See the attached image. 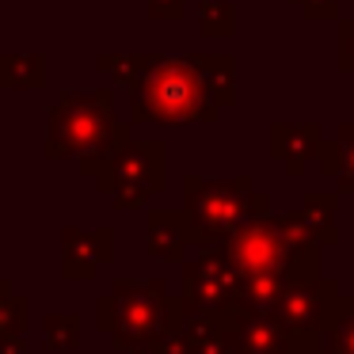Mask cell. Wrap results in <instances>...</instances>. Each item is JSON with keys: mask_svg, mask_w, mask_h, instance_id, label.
<instances>
[{"mask_svg": "<svg viewBox=\"0 0 354 354\" xmlns=\"http://www.w3.org/2000/svg\"><path fill=\"white\" fill-rule=\"evenodd\" d=\"M232 103H236L232 54H145V73L130 88V126H214Z\"/></svg>", "mask_w": 354, "mask_h": 354, "instance_id": "cell-1", "label": "cell"}, {"mask_svg": "<svg viewBox=\"0 0 354 354\" xmlns=\"http://www.w3.org/2000/svg\"><path fill=\"white\" fill-rule=\"evenodd\" d=\"M225 252L236 263L244 282L293 286L301 278H320L324 244L316 240L301 209H286V214H267L252 221L240 236L225 244Z\"/></svg>", "mask_w": 354, "mask_h": 354, "instance_id": "cell-2", "label": "cell"}, {"mask_svg": "<svg viewBox=\"0 0 354 354\" xmlns=\"http://www.w3.org/2000/svg\"><path fill=\"white\" fill-rule=\"evenodd\" d=\"M77 171L92 179L115 209H138L168 187V145L156 138H133V126L118 122L107 145L80 156Z\"/></svg>", "mask_w": 354, "mask_h": 354, "instance_id": "cell-3", "label": "cell"}, {"mask_svg": "<svg viewBox=\"0 0 354 354\" xmlns=\"http://www.w3.org/2000/svg\"><path fill=\"white\" fill-rule=\"evenodd\" d=\"M187 305L171 293L160 278H118L100 301H95V328L111 335L118 351H141L145 343L164 335H179L187 328Z\"/></svg>", "mask_w": 354, "mask_h": 354, "instance_id": "cell-4", "label": "cell"}, {"mask_svg": "<svg viewBox=\"0 0 354 354\" xmlns=\"http://www.w3.org/2000/svg\"><path fill=\"white\" fill-rule=\"evenodd\" d=\"M183 214L191 221L198 248H225L252 221L270 214V198L263 191H255L252 176H232V179L187 176L183 179Z\"/></svg>", "mask_w": 354, "mask_h": 354, "instance_id": "cell-5", "label": "cell"}, {"mask_svg": "<svg viewBox=\"0 0 354 354\" xmlns=\"http://www.w3.org/2000/svg\"><path fill=\"white\" fill-rule=\"evenodd\" d=\"M115 92L95 88V92H65L50 107V130H46V160H69L88 156L115 133Z\"/></svg>", "mask_w": 354, "mask_h": 354, "instance_id": "cell-6", "label": "cell"}, {"mask_svg": "<svg viewBox=\"0 0 354 354\" xmlns=\"http://www.w3.org/2000/svg\"><path fill=\"white\" fill-rule=\"evenodd\" d=\"M240 278L236 263L229 259L225 248H202L194 259L183 263V282H179V297L187 305L191 320H221L225 313L240 305Z\"/></svg>", "mask_w": 354, "mask_h": 354, "instance_id": "cell-7", "label": "cell"}, {"mask_svg": "<svg viewBox=\"0 0 354 354\" xmlns=\"http://www.w3.org/2000/svg\"><path fill=\"white\" fill-rule=\"evenodd\" d=\"M343 297L346 293L339 290L331 278H301V282H293L290 290L274 301V313L286 320V328H290L293 335L316 343V339L335 324Z\"/></svg>", "mask_w": 354, "mask_h": 354, "instance_id": "cell-8", "label": "cell"}, {"mask_svg": "<svg viewBox=\"0 0 354 354\" xmlns=\"http://www.w3.org/2000/svg\"><path fill=\"white\" fill-rule=\"evenodd\" d=\"M221 328L232 354H297L301 346L313 343V339L293 335L274 308L236 305L232 313L221 316Z\"/></svg>", "mask_w": 354, "mask_h": 354, "instance_id": "cell-9", "label": "cell"}, {"mask_svg": "<svg viewBox=\"0 0 354 354\" xmlns=\"http://www.w3.org/2000/svg\"><path fill=\"white\" fill-rule=\"evenodd\" d=\"M115 259V229H62V278L65 282H92Z\"/></svg>", "mask_w": 354, "mask_h": 354, "instance_id": "cell-10", "label": "cell"}, {"mask_svg": "<svg viewBox=\"0 0 354 354\" xmlns=\"http://www.w3.org/2000/svg\"><path fill=\"white\" fill-rule=\"evenodd\" d=\"M267 149L274 160L286 164V171L293 179H301L308 171V160L320 156L324 130H320V122H270Z\"/></svg>", "mask_w": 354, "mask_h": 354, "instance_id": "cell-11", "label": "cell"}, {"mask_svg": "<svg viewBox=\"0 0 354 354\" xmlns=\"http://www.w3.org/2000/svg\"><path fill=\"white\" fill-rule=\"evenodd\" d=\"M149 255L164 263H187V252L194 248V232L183 209H149Z\"/></svg>", "mask_w": 354, "mask_h": 354, "instance_id": "cell-12", "label": "cell"}, {"mask_svg": "<svg viewBox=\"0 0 354 354\" xmlns=\"http://www.w3.org/2000/svg\"><path fill=\"white\" fill-rule=\"evenodd\" d=\"M316 168H320V176L335 179V187L343 194H354V122H343L335 130V138L324 141Z\"/></svg>", "mask_w": 354, "mask_h": 354, "instance_id": "cell-13", "label": "cell"}, {"mask_svg": "<svg viewBox=\"0 0 354 354\" xmlns=\"http://www.w3.org/2000/svg\"><path fill=\"white\" fill-rule=\"evenodd\" d=\"M27 88L39 92L46 88V57L42 54H0V92Z\"/></svg>", "mask_w": 354, "mask_h": 354, "instance_id": "cell-14", "label": "cell"}, {"mask_svg": "<svg viewBox=\"0 0 354 354\" xmlns=\"http://www.w3.org/2000/svg\"><path fill=\"white\" fill-rule=\"evenodd\" d=\"M301 214H305V221L313 225L316 240H320L324 248L339 244V225H335V214H339V194L335 191H308L305 198H301Z\"/></svg>", "mask_w": 354, "mask_h": 354, "instance_id": "cell-15", "label": "cell"}, {"mask_svg": "<svg viewBox=\"0 0 354 354\" xmlns=\"http://www.w3.org/2000/svg\"><path fill=\"white\" fill-rule=\"evenodd\" d=\"M187 354H232L229 351V339H225L221 320H187V328L179 331Z\"/></svg>", "mask_w": 354, "mask_h": 354, "instance_id": "cell-16", "label": "cell"}, {"mask_svg": "<svg viewBox=\"0 0 354 354\" xmlns=\"http://www.w3.org/2000/svg\"><path fill=\"white\" fill-rule=\"evenodd\" d=\"M316 354H354V293H346L335 324L316 339Z\"/></svg>", "mask_w": 354, "mask_h": 354, "instance_id": "cell-17", "label": "cell"}, {"mask_svg": "<svg viewBox=\"0 0 354 354\" xmlns=\"http://www.w3.org/2000/svg\"><path fill=\"white\" fill-rule=\"evenodd\" d=\"M198 35L202 39H232L236 35V4L232 0H202Z\"/></svg>", "mask_w": 354, "mask_h": 354, "instance_id": "cell-18", "label": "cell"}, {"mask_svg": "<svg viewBox=\"0 0 354 354\" xmlns=\"http://www.w3.org/2000/svg\"><path fill=\"white\" fill-rule=\"evenodd\" d=\"M27 324H31V301L0 278V335H12V331L27 335Z\"/></svg>", "mask_w": 354, "mask_h": 354, "instance_id": "cell-19", "label": "cell"}, {"mask_svg": "<svg viewBox=\"0 0 354 354\" xmlns=\"http://www.w3.org/2000/svg\"><path fill=\"white\" fill-rule=\"evenodd\" d=\"M95 69L107 73V77H115L118 84L133 88L138 77L145 73V54H100L95 57Z\"/></svg>", "mask_w": 354, "mask_h": 354, "instance_id": "cell-20", "label": "cell"}, {"mask_svg": "<svg viewBox=\"0 0 354 354\" xmlns=\"http://www.w3.org/2000/svg\"><path fill=\"white\" fill-rule=\"evenodd\" d=\"M42 331H46V343L54 351H73L80 343V320L77 313H50L42 320Z\"/></svg>", "mask_w": 354, "mask_h": 354, "instance_id": "cell-21", "label": "cell"}, {"mask_svg": "<svg viewBox=\"0 0 354 354\" xmlns=\"http://www.w3.org/2000/svg\"><path fill=\"white\" fill-rule=\"evenodd\" d=\"M335 69L354 77V16L339 19V39H335Z\"/></svg>", "mask_w": 354, "mask_h": 354, "instance_id": "cell-22", "label": "cell"}, {"mask_svg": "<svg viewBox=\"0 0 354 354\" xmlns=\"http://www.w3.org/2000/svg\"><path fill=\"white\" fill-rule=\"evenodd\" d=\"M145 16L156 24H176L187 16V0H145Z\"/></svg>", "mask_w": 354, "mask_h": 354, "instance_id": "cell-23", "label": "cell"}, {"mask_svg": "<svg viewBox=\"0 0 354 354\" xmlns=\"http://www.w3.org/2000/svg\"><path fill=\"white\" fill-rule=\"evenodd\" d=\"M290 4H297L301 16L305 19H339V0H290Z\"/></svg>", "mask_w": 354, "mask_h": 354, "instance_id": "cell-24", "label": "cell"}, {"mask_svg": "<svg viewBox=\"0 0 354 354\" xmlns=\"http://www.w3.org/2000/svg\"><path fill=\"white\" fill-rule=\"evenodd\" d=\"M133 354H187V346H183V339H179V335H164V339L145 343L141 351H133Z\"/></svg>", "mask_w": 354, "mask_h": 354, "instance_id": "cell-25", "label": "cell"}, {"mask_svg": "<svg viewBox=\"0 0 354 354\" xmlns=\"http://www.w3.org/2000/svg\"><path fill=\"white\" fill-rule=\"evenodd\" d=\"M0 354H31L24 331H12V335H0Z\"/></svg>", "mask_w": 354, "mask_h": 354, "instance_id": "cell-26", "label": "cell"}, {"mask_svg": "<svg viewBox=\"0 0 354 354\" xmlns=\"http://www.w3.org/2000/svg\"><path fill=\"white\" fill-rule=\"evenodd\" d=\"M297 354H316V343H308V346H301Z\"/></svg>", "mask_w": 354, "mask_h": 354, "instance_id": "cell-27", "label": "cell"}]
</instances>
